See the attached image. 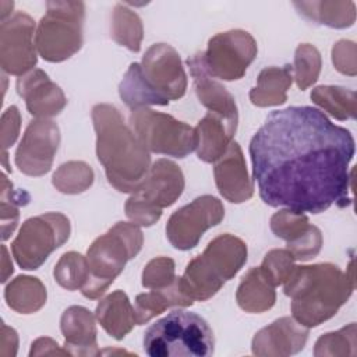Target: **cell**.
<instances>
[{
    "label": "cell",
    "instance_id": "cell-15",
    "mask_svg": "<svg viewBox=\"0 0 357 357\" xmlns=\"http://www.w3.org/2000/svg\"><path fill=\"white\" fill-rule=\"evenodd\" d=\"M33 21L25 14H15L10 24H1V66L13 75H22L36 64L32 42Z\"/></svg>",
    "mask_w": 357,
    "mask_h": 357
},
{
    "label": "cell",
    "instance_id": "cell-36",
    "mask_svg": "<svg viewBox=\"0 0 357 357\" xmlns=\"http://www.w3.org/2000/svg\"><path fill=\"white\" fill-rule=\"evenodd\" d=\"M332 60L337 71L356 75V45L350 40H340L332 49Z\"/></svg>",
    "mask_w": 357,
    "mask_h": 357
},
{
    "label": "cell",
    "instance_id": "cell-28",
    "mask_svg": "<svg viewBox=\"0 0 357 357\" xmlns=\"http://www.w3.org/2000/svg\"><path fill=\"white\" fill-rule=\"evenodd\" d=\"M315 105L326 110L337 120L356 117V92L343 86H317L311 92Z\"/></svg>",
    "mask_w": 357,
    "mask_h": 357
},
{
    "label": "cell",
    "instance_id": "cell-2",
    "mask_svg": "<svg viewBox=\"0 0 357 357\" xmlns=\"http://www.w3.org/2000/svg\"><path fill=\"white\" fill-rule=\"evenodd\" d=\"M96 131V155L109 183L120 192H135L149 172V153L134 131L110 105L92 109Z\"/></svg>",
    "mask_w": 357,
    "mask_h": 357
},
{
    "label": "cell",
    "instance_id": "cell-27",
    "mask_svg": "<svg viewBox=\"0 0 357 357\" xmlns=\"http://www.w3.org/2000/svg\"><path fill=\"white\" fill-rule=\"evenodd\" d=\"M10 308L20 314H32L46 303V289L38 278L18 276L6 289Z\"/></svg>",
    "mask_w": 357,
    "mask_h": 357
},
{
    "label": "cell",
    "instance_id": "cell-12",
    "mask_svg": "<svg viewBox=\"0 0 357 357\" xmlns=\"http://www.w3.org/2000/svg\"><path fill=\"white\" fill-rule=\"evenodd\" d=\"M257 56L254 38L241 29L227 31L209 39L204 53L205 66L213 78L234 81L243 78Z\"/></svg>",
    "mask_w": 357,
    "mask_h": 357
},
{
    "label": "cell",
    "instance_id": "cell-22",
    "mask_svg": "<svg viewBox=\"0 0 357 357\" xmlns=\"http://www.w3.org/2000/svg\"><path fill=\"white\" fill-rule=\"evenodd\" d=\"M236 130L237 123L208 112L195 128L198 158L206 163L216 162L233 141Z\"/></svg>",
    "mask_w": 357,
    "mask_h": 357
},
{
    "label": "cell",
    "instance_id": "cell-26",
    "mask_svg": "<svg viewBox=\"0 0 357 357\" xmlns=\"http://www.w3.org/2000/svg\"><path fill=\"white\" fill-rule=\"evenodd\" d=\"M293 67L286 64L283 67H268L258 75V84L250 91L252 105L278 106L286 102V91L291 85Z\"/></svg>",
    "mask_w": 357,
    "mask_h": 357
},
{
    "label": "cell",
    "instance_id": "cell-14",
    "mask_svg": "<svg viewBox=\"0 0 357 357\" xmlns=\"http://www.w3.org/2000/svg\"><path fill=\"white\" fill-rule=\"evenodd\" d=\"M60 142V131L56 123L38 119L29 123L15 152V165L28 176L46 174Z\"/></svg>",
    "mask_w": 357,
    "mask_h": 357
},
{
    "label": "cell",
    "instance_id": "cell-29",
    "mask_svg": "<svg viewBox=\"0 0 357 357\" xmlns=\"http://www.w3.org/2000/svg\"><path fill=\"white\" fill-rule=\"evenodd\" d=\"M88 261L78 252L70 251L61 255L59 262L54 266V279L56 282L67 289L77 290L82 289L88 280Z\"/></svg>",
    "mask_w": 357,
    "mask_h": 357
},
{
    "label": "cell",
    "instance_id": "cell-9",
    "mask_svg": "<svg viewBox=\"0 0 357 357\" xmlns=\"http://www.w3.org/2000/svg\"><path fill=\"white\" fill-rule=\"evenodd\" d=\"M82 3H47V14L40 20L35 46L52 63L71 57L82 46Z\"/></svg>",
    "mask_w": 357,
    "mask_h": 357
},
{
    "label": "cell",
    "instance_id": "cell-3",
    "mask_svg": "<svg viewBox=\"0 0 357 357\" xmlns=\"http://www.w3.org/2000/svg\"><path fill=\"white\" fill-rule=\"evenodd\" d=\"M354 290L353 261L343 272L332 264L294 266L284 282V294L291 298L293 318L305 328L332 318Z\"/></svg>",
    "mask_w": 357,
    "mask_h": 357
},
{
    "label": "cell",
    "instance_id": "cell-34",
    "mask_svg": "<svg viewBox=\"0 0 357 357\" xmlns=\"http://www.w3.org/2000/svg\"><path fill=\"white\" fill-rule=\"evenodd\" d=\"M261 269L275 286L283 284L294 269V257L289 250H272L265 255Z\"/></svg>",
    "mask_w": 357,
    "mask_h": 357
},
{
    "label": "cell",
    "instance_id": "cell-11",
    "mask_svg": "<svg viewBox=\"0 0 357 357\" xmlns=\"http://www.w3.org/2000/svg\"><path fill=\"white\" fill-rule=\"evenodd\" d=\"M70 220L59 212H47L28 219L11 250L22 269H38L47 257L70 237Z\"/></svg>",
    "mask_w": 357,
    "mask_h": 357
},
{
    "label": "cell",
    "instance_id": "cell-31",
    "mask_svg": "<svg viewBox=\"0 0 357 357\" xmlns=\"http://www.w3.org/2000/svg\"><path fill=\"white\" fill-rule=\"evenodd\" d=\"M113 38L120 45L128 47L131 52H139L142 26L137 14L117 6L113 14Z\"/></svg>",
    "mask_w": 357,
    "mask_h": 357
},
{
    "label": "cell",
    "instance_id": "cell-25",
    "mask_svg": "<svg viewBox=\"0 0 357 357\" xmlns=\"http://www.w3.org/2000/svg\"><path fill=\"white\" fill-rule=\"evenodd\" d=\"M237 303L247 312H264L275 304V284L259 268L250 269L243 278L237 294Z\"/></svg>",
    "mask_w": 357,
    "mask_h": 357
},
{
    "label": "cell",
    "instance_id": "cell-4",
    "mask_svg": "<svg viewBox=\"0 0 357 357\" xmlns=\"http://www.w3.org/2000/svg\"><path fill=\"white\" fill-rule=\"evenodd\" d=\"M187 89V77L178 53L166 43L152 45L141 63H132L119 92L124 103L132 109L149 105L166 106L180 99Z\"/></svg>",
    "mask_w": 357,
    "mask_h": 357
},
{
    "label": "cell",
    "instance_id": "cell-7",
    "mask_svg": "<svg viewBox=\"0 0 357 357\" xmlns=\"http://www.w3.org/2000/svg\"><path fill=\"white\" fill-rule=\"evenodd\" d=\"M142 247V233L135 223L119 222L88 248V280L81 289L86 298L100 297Z\"/></svg>",
    "mask_w": 357,
    "mask_h": 357
},
{
    "label": "cell",
    "instance_id": "cell-19",
    "mask_svg": "<svg viewBox=\"0 0 357 357\" xmlns=\"http://www.w3.org/2000/svg\"><path fill=\"white\" fill-rule=\"evenodd\" d=\"M187 64L190 67L199 102L208 109V112H213L230 121L237 123L238 113L234 98L208 73L204 52H198L188 57Z\"/></svg>",
    "mask_w": 357,
    "mask_h": 357
},
{
    "label": "cell",
    "instance_id": "cell-8",
    "mask_svg": "<svg viewBox=\"0 0 357 357\" xmlns=\"http://www.w3.org/2000/svg\"><path fill=\"white\" fill-rule=\"evenodd\" d=\"M184 190L180 167L167 160H156L139 185L126 202L127 218L139 226H152L162 216V209L174 204Z\"/></svg>",
    "mask_w": 357,
    "mask_h": 357
},
{
    "label": "cell",
    "instance_id": "cell-5",
    "mask_svg": "<svg viewBox=\"0 0 357 357\" xmlns=\"http://www.w3.org/2000/svg\"><path fill=\"white\" fill-rule=\"evenodd\" d=\"M144 351L151 357H209L215 337L208 322L195 312L174 310L145 329Z\"/></svg>",
    "mask_w": 357,
    "mask_h": 357
},
{
    "label": "cell",
    "instance_id": "cell-21",
    "mask_svg": "<svg viewBox=\"0 0 357 357\" xmlns=\"http://www.w3.org/2000/svg\"><path fill=\"white\" fill-rule=\"evenodd\" d=\"M64 349L71 356H99L93 315L84 307L73 305L61 317Z\"/></svg>",
    "mask_w": 357,
    "mask_h": 357
},
{
    "label": "cell",
    "instance_id": "cell-20",
    "mask_svg": "<svg viewBox=\"0 0 357 357\" xmlns=\"http://www.w3.org/2000/svg\"><path fill=\"white\" fill-rule=\"evenodd\" d=\"M17 91L25 99L28 112L36 117L46 119L59 114L67 103L61 89L42 70H33L18 78Z\"/></svg>",
    "mask_w": 357,
    "mask_h": 357
},
{
    "label": "cell",
    "instance_id": "cell-1",
    "mask_svg": "<svg viewBox=\"0 0 357 357\" xmlns=\"http://www.w3.org/2000/svg\"><path fill=\"white\" fill-rule=\"evenodd\" d=\"M354 138L311 106L275 110L250 142L252 178L261 199L297 213L350 205Z\"/></svg>",
    "mask_w": 357,
    "mask_h": 357
},
{
    "label": "cell",
    "instance_id": "cell-10",
    "mask_svg": "<svg viewBox=\"0 0 357 357\" xmlns=\"http://www.w3.org/2000/svg\"><path fill=\"white\" fill-rule=\"evenodd\" d=\"M130 123L141 144L155 153L185 158L197 148L195 128L146 107L132 110Z\"/></svg>",
    "mask_w": 357,
    "mask_h": 357
},
{
    "label": "cell",
    "instance_id": "cell-13",
    "mask_svg": "<svg viewBox=\"0 0 357 357\" xmlns=\"http://www.w3.org/2000/svg\"><path fill=\"white\" fill-rule=\"evenodd\" d=\"M223 216L225 208L216 197H198L169 218L166 236L177 250L185 251L194 248L202 234L209 227L219 225Z\"/></svg>",
    "mask_w": 357,
    "mask_h": 357
},
{
    "label": "cell",
    "instance_id": "cell-23",
    "mask_svg": "<svg viewBox=\"0 0 357 357\" xmlns=\"http://www.w3.org/2000/svg\"><path fill=\"white\" fill-rule=\"evenodd\" d=\"M96 319L116 340H121L137 325L134 307L121 290L113 291L98 304Z\"/></svg>",
    "mask_w": 357,
    "mask_h": 357
},
{
    "label": "cell",
    "instance_id": "cell-37",
    "mask_svg": "<svg viewBox=\"0 0 357 357\" xmlns=\"http://www.w3.org/2000/svg\"><path fill=\"white\" fill-rule=\"evenodd\" d=\"M42 354H68L64 349H60L59 344L50 337H39L32 343L29 356H42Z\"/></svg>",
    "mask_w": 357,
    "mask_h": 357
},
{
    "label": "cell",
    "instance_id": "cell-24",
    "mask_svg": "<svg viewBox=\"0 0 357 357\" xmlns=\"http://www.w3.org/2000/svg\"><path fill=\"white\" fill-rule=\"evenodd\" d=\"M194 303L180 287L178 278L166 287L162 289H152L149 293L138 294L135 297V324L144 325L151 321L153 317L162 314L166 308L178 305V307H188Z\"/></svg>",
    "mask_w": 357,
    "mask_h": 357
},
{
    "label": "cell",
    "instance_id": "cell-35",
    "mask_svg": "<svg viewBox=\"0 0 357 357\" xmlns=\"http://www.w3.org/2000/svg\"><path fill=\"white\" fill-rule=\"evenodd\" d=\"M174 280V261L172 258H155L148 262L142 272V286L146 289H162Z\"/></svg>",
    "mask_w": 357,
    "mask_h": 357
},
{
    "label": "cell",
    "instance_id": "cell-16",
    "mask_svg": "<svg viewBox=\"0 0 357 357\" xmlns=\"http://www.w3.org/2000/svg\"><path fill=\"white\" fill-rule=\"evenodd\" d=\"M271 229L276 237L286 240L294 259L307 261L314 258L322 245V234L317 226L308 223L304 213L283 209L271 219Z\"/></svg>",
    "mask_w": 357,
    "mask_h": 357
},
{
    "label": "cell",
    "instance_id": "cell-18",
    "mask_svg": "<svg viewBox=\"0 0 357 357\" xmlns=\"http://www.w3.org/2000/svg\"><path fill=\"white\" fill-rule=\"evenodd\" d=\"M213 173L218 190L227 201L240 204L252 197V183L237 142H230L226 152L218 159Z\"/></svg>",
    "mask_w": 357,
    "mask_h": 357
},
{
    "label": "cell",
    "instance_id": "cell-32",
    "mask_svg": "<svg viewBox=\"0 0 357 357\" xmlns=\"http://www.w3.org/2000/svg\"><path fill=\"white\" fill-rule=\"evenodd\" d=\"M315 356H356V324L329 332L315 343Z\"/></svg>",
    "mask_w": 357,
    "mask_h": 357
},
{
    "label": "cell",
    "instance_id": "cell-17",
    "mask_svg": "<svg viewBox=\"0 0 357 357\" xmlns=\"http://www.w3.org/2000/svg\"><path fill=\"white\" fill-rule=\"evenodd\" d=\"M307 339L308 328L283 317L255 333L251 349L255 356H290L303 350Z\"/></svg>",
    "mask_w": 357,
    "mask_h": 357
},
{
    "label": "cell",
    "instance_id": "cell-30",
    "mask_svg": "<svg viewBox=\"0 0 357 357\" xmlns=\"http://www.w3.org/2000/svg\"><path fill=\"white\" fill-rule=\"evenodd\" d=\"M93 172L84 162H67L53 174V185L66 194H78L91 187Z\"/></svg>",
    "mask_w": 357,
    "mask_h": 357
},
{
    "label": "cell",
    "instance_id": "cell-6",
    "mask_svg": "<svg viewBox=\"0 0 357 357\" xmlns=\"http://www.w3.org/2000/svg\"><path fill=\"white\" fill-rule=\"evenodd\" d=\"M247 261L245 243L231 234L213 238L205 251L188 262L178 278L181 290L192 300L205 301L215 296Z\"/></svg>",
    "mask_w": 357,
    "mask_h": 357
},
{
    "label": "cell",
    "instance_id": "cell-33",
    "mask_svg": "<svg viewBox=\"0 0 357 357\" xmlns=\"http://www.w3.org/2000/svg\"><path fill=\"white\" fill-rule=\"evenodd\" d=\"M294 71H296V82L297 86L304 91L310 85H312L319 75L321 71V54L310 43H303L297 47L294 56Z\"/></svg>",
    "mask_w": 357,
    "mask_h": 357
}]
</instances>
